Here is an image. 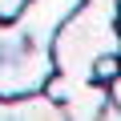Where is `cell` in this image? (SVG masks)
<instances>
[{
  "instance_id": "6da1fadb",
  "label": "cell",
  "mask_w": 121,
  "mask_h": 121,
  "mask_svg": "<svg viewBox=\"0 0 121 121\" xmlns=\"http://www.w3.org/2000/svg\"><path fill=\"white\" fill-rule=\"evenodd\" d=\"M121 52V0H81L48 40L52 73L89 81L101 56Z\"/></svg>"
},
{
  "instance_id": "7a4b0ae2",
  "label": "cell",
  "mask_w": 121,
  "mask_h": 121,
  "mask_svg": "<svg viewBox=\"0 0 121 121\" xmlns=\"http://www.w3.org/2000/svg\"><path fill=\"white\" fill-rule=\"evenodd\" d=\"M24 4H28V0H0V20H12Z\"/></svg>"
},
{
  "instance_id": "3957f363",
  "label": "cell",
  "mask_w": 121,
  "mask_h": 121,
  "mask_svg": "<svg viewBox=\"0 0 121 121\" xmlns=\"http://www.w3.org/2000/svg\"><path fill=\"white\" fill-rule=\"evenodd\" d=\"M109 101H113V105L121 109V73H117V77L109 81Z\"/></svg>"
}]
</instances>
